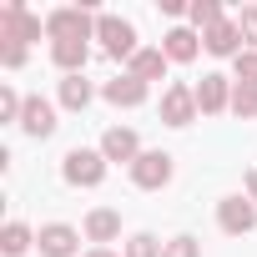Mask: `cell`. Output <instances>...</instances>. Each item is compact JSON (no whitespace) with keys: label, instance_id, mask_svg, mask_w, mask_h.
Listing matches in <instances>:
<instances>
[{"label":"cell","instance_id":"cell-3","mask_svg":"<svg viewBox=\"0 0 257 257\" xmlns=\"http://www.w3.org/2000/svg\"><path fill=\"white\" fill-rule=\"evenodd\" d=\"M101 177H106V157H101V152L76 147V152L66 157V182H71V187H96Z\"/></svg>","mask_w":257,"mask_h":257},{"label":"cell","instance_id":"cell-11","mask_svg":"<svg viewBox=\"0 0 257 257\" xmlns=\"http://www.w3.org/2000/svg\"><path fill=\"white\" fill-rule=\"evenodd\" d=\"M21 126H26L31 137H51V132H56V111H51V101L31 96V101H26V111H21Z\"/></svg>","mask_w":257,"mask_h":257},{"label":"cell","instance_id":"cell-7","mask_svg":"<svg viewBox=\"0 0 257 257\" xmlns=\"http://www.w3.org/2000/svg\"><path fill=\"white\" fill-rule=\"evenodd\" d=\"M217 222H222V232L242 237V232H252V227H257V207H252V202H242V197H227V202L217 207Z\"/></svg>","mask_w":257,"mask_h":257},{"label":"cell","instance_id":"cell-10","mask_svg":"<svg viewBox=\"0 0 257 257\" xmlns=\"http://www.w3.org/2000/svg\"><path fill=\"white\" fill-rule=\"evenodd\" d=\"M111 106H142L147 101V81H137V76H116V81H106V91H101Z\"/></svg>","mask_w":257,"mask_h":257},{"label":"cell","instance_id":"cell-14","mask_svg":"<svg viewBox=\"0 0 257 257\" xmlns=\"http://www.w3.org/2000/svg\"><path fill=\"white\" fill-rule=\"evenodd\" d=\"M51 56H56V66H61V71L81 76V66H86V41H56V46H51Z\"/></svg>","mask_w":257,"mask_h":257},{"label":"cell","instance_id":"cell-26","mask_svg":"<svg viewBox=\"0 0 257 257\" xmlns=\"http://www.w3.org/2000/svg\"><path fill=\"white\" fill-rule=\"evenodd\" d=\"M237 31L252 41V51H257V11H242V21H237Z\"/></svg>","mask_w":257,"mask_h":257},{"label":"cell","instance_id":"cell-16","mask_svg":"<svg viewBox=\"0 0 257 257\" xmlns=\"http://www.w3.org/2000/svg\"><path fill=\"white\" fill-rule=\"evenodd\" d=\"M121 232V217L111 212V207H96L91 217H86V237H96V242H111Z\"/></svg>","mask_w":257,"mask_h":257},{"label":"cell","instance_id":"cell-13","mask_svg":"<svg viewBox=\"0 0 257 257\" xmlns=\"http://www.w3.org/2000/svg\"><path fill=\"white\" fill-rule=\"evenodd\" d=\"M237 41H242V31H237L232 21H217V26L202 36V46H207L212 56H242V51H237Z\"/></svg>","mask_w":257,"mask_h":257},{"label":"cell","instance_id":"cell-20","mask_svg":"<svg viewBox=\"0 0 257 257\" xmlns=\"http://www.w3.org/2000/svg\"><path fill=\"white\" fill-rule=\"evenodd\" d=\"M232 111H237V116H257V86H242V81H237V86H232Z\"/></svg>","mask_w":257,"mask_h":257},{"label":"cell","instance_id":"cell-21","mask_svg":"<svg viewBox=\"0 0 257 257\" xmlns=\"http://www.w3.org/2000/svg\"><path fill=\"white\" fill-rule=\"evenodd\" d=\"M126 257H162V247H157L152 232H137L132 242H126Z\"/></svg>","mask_w":257,"mask_h":257},{"label":"cell","instance_id":"cell-27","mask_svg":"<svg viewBox=\"0 0 257 257\" xmlns=\"http://www.w3.org/2000/svg\"><path fill=\"white\" fill-rule=\"evenodd\" d=\"M0 61H6V66H21V61H26V46H0Z\"/></svg>","mask_w":257,"mask_h":257},{"label":"cell","instance_id":"cell-2","mask_svg":"<svg viewBox=\"0 0 257 257\" xmlns=\"http://www.w3.org/2000/svg\"><path fill=\"white\" fill-rule=\"evenodd\" d=\"M96 31V21L81 11V6H66V11H51L46 16V36L51 41H86Z\"/></svg>","mask_w":257,"mask_h":257},{"label":"cell","instance_id":"cell-6","mask_svg":"<svg viewBox=\"0 0 257 257\" xmlns=\"http://www.w3.org/2000/svg\"><path fill=\"white\" fill-rule=\"evenodd\" d=\"M96 36L106 41L111 56H137V31L126 26V21H116V16H101L96 21Z\"/></svg>","mask_w":257,"mask_h":257},{"label":"cell","instance_id":"cell-12","mask_svg":"<svg viewBox=\"0 0 257 257\" xmlns=\"http://www.w3.org/2000/svg\"><path fill=\"white\" fill-rule=\"evenodd\" d=\"M222 106H232V91H227V76H202V86H197V111H222Z\"/></svg>","mask_w":257,"mask_h":257},{"label":"cell","instance_id":"cell-22","mask_svg":"<svg viewBox=\"0 0 257 257\" xmlns=\"http://www.w3.org/2000/svg\"><path fill=\"white\" fill-rule=\"evenodd\" d=\"M162 257H202V242H197V237H172V242L162 247Z\"/></svg>","mask_w":257,"mask_h":257},{"label":"cell","instance_id":"cell-1","mask_svg":"<svg viewBox=\"0 0 257 257\" xmlns=\"http://www.w3.org/2000/svg\"><path fill=\"white\" fill-rule=\"evenodd\" d=\"M41 36V21L21 6V0H11L6 11H0V46H26Z\"/></svg>","mask_w":257,"mask_h":257},{"label":"cell","instance_id":"cell-23","mask_svg":"<svg viewBox=\"0 0 257 257\" xmlns=\"http://www.w3.org/2000/svg\"><path fill=\"white\" fill-rule=\"evenodd\" d=\"M192 21H197L202 31H212V26L222 21V11H217V0H197V6H192Z\"/></svg>","mask_w":257,"mask_h":257},{"label":"cell","instance_id":"cell-29","mask_svg":"<svg viewBox=\"0 0 257 257\" xmlns=\"http://www.w3.org/2000/svg\"><path fill=\"white\" fill-rule=\"evenodd\" d=\"M91 257H116V252H106V247H101V252H91Z\"/></svg>","mask_w":257,"mask_h":257},{"label":"cell","instance_id":"cell-19","mask_svg":"<svg viewBox=\"0 0 257 257\" xmlns=\"http://www.w3.org/2000/svg\"><path fill=\"white\" fill-rule=\"evenodd\" d=\"M0 247H6V257H21V252L31 247V227H21V222H6V232H0Z\"/></svg>","mask_w":257,"mask_h":257},{"label":"cell","instance_id":"cell-28","mask_svg":"<svg viewBox=\"0 0 257 257\" xmlns=\"http://www.w3.org/2000/svg\"><path fill=\"white\" fill-rule=\"evenodd\" d=\"M247 197L257 202V172H247Z\"/></svg>","mask_w":257,"mask_h":257},{"label":"cell","instance_id":"cell-8","mask_svg":"<svg viewBox=\"0 0 257 257\" xmlns=\"http://www.w3.org/2000/svg\"><path fill=\"white\" fill-rule=\"evenodd\" d=\"M76 227H66V222H51V227H41V237H36V247H41V257H76Z\"/></svg>","mask_w":257,"mask_h":257},{"label":"cell","instance_id":"cell-18","mask_svg":"<svg viewBox=\"0 0 257 257\" xmlns=\"http://www.w3.org/2000/svg\"><path fill=\"white\" fill-rule=\"evenodd\" d=\"M86 101H91V81H81V76H66V81H61V106H71V111H86Z\"/></svg>","mask_w":257,"mask_h":257},{"label":"cell","instance_id":"cell-25","mask_svg":"<svg viewBox=\"0 0 257 257\" xmlns=\"http://www.w3.org/2000/svg\"><path fill=\"white\" fill-rule=\"evenodd\" d=\"M21 111H26V101H21L16 91H0V121H16Z\"/></svg>","mask_w":257,"mask_h":257},{"label":"cell","instance_id":"cell-9","mask_svg":"<svg viewBox=\"0 0 257 257\" xmlns=\"http://www.w3.org/2000/svg\"><path fill=\"white\" fill-rule=\"evenodd\" d=\"M101 157H106V162H137V157H142L137 132H132V126H111V132L101 137Z\"/></svg>","mask_w":257,"mask_h":257},{"label":"cell","instance_id":"cell-4","mask_svg":"<svg viewBox=\"0 0 257 257\" xmlns=\"http://www.w3.org/2000/svg\"><path fill=\"white\" fill-rule=\"evenodd\" d=\"M132 182L147 187V192L167 187V182H172V157H167V152H142V157L132 162Z\"/></svg>","mask_w":257,"mask_h":257},{"label":"cell","instance_id":"cell-5","mask_svg":"<svg viewBox=\"0 0 257 257\" xmlns=\"http://www.w3.org/2000/svg\"><path fill=\"white\" fill-rule=\"evenodd\" d=\"M197 116V91L192 86H167V96H162V121L167 126H187Z\"/></svg>","mask_w":257,"mask_h":257},{"label":"cell","instance_id":"cell-17","mask_svg":"<svg viewBox=\"0 0 257 257\" xmlns=\"http://www.w3.org/2000/svg\"><path fill=\"white\" fill-rule=\"evenodd\" d=\"M162 51H167V61H192L197 56V36L192 31H167V46Z\"/></svg>","mask_w":257,"mask_h":257},{"label":"cell","instance_id":"cell-15","mask_svg":"<svg viewBox=\"0 0 257 257\" xmlns=\"http://www.w3.org/2000/svg\"><path fill=\"white\" fill-rule=\"evenodd\" d=\"M132 76H137V81L167 76V51H137V56H132Z\"/></svg>","mask_w":257,"mask_h":257},{"label":"cell","instance_id":"cell-24","mask_svg":"<svg viewBox=\"0 0 257 257\" xmlns=\"http://www.w3.org/2000/svg\"><path fill=\"white\" fill-rule=\"evenodd\" d=\"M237 81L242 86H257V51H242L237 56Z\"/></svg>","mask_w":257,"mask_h":257}]
</instances>
